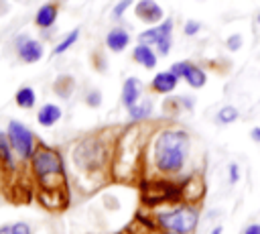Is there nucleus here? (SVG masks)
Masks as SVG:
<instances>
[{
  "mask_svg": "<svg viewBox=\"0 0 260 234\" xmlns=\"http://www.w3.org/2000/svg\"><path fill=\"white\" fill-rule=\"evenodd\" d=\"M28 169L39 201L51 212L65 210L69 203V181L61 153L55 147L39 142L32 157L28 159Z\"/></svg>",
  "mask_w": 260,
  "mask_h": 234,
  "instance_id": "f257e3e1",
  "label": "nucleus"
},
{
  "mask_svg": "<svg viewBox=\"0 0 260 234\" xmlns=\"http://www.w3.org/2000/svg\"><path fill=\"white\" fill-rule=\"evenodd\" d=\"M189 151H191L189 132L177 126H167L152 136L148 149V161L160 177L173 179L183 173L189 159Z\"/></svg>",
  "mask_w": 260,
  "mask_h": 234,
  "instance_id": "f03ea898",
  "label": "nucleus"
},
{
  "mask_svg": "<svg viewBox=\"0 0 260 234\" xmlns=\"http://www.w3.org/2000/svg\"><path fill=\"white\" fill-rule=\"evenodd\" d=\"M71 159L81 173L98 175L104 173L108 163L112 161V151L104 138H100L98 134H87L81 140H77V144L71 149Z\"/></svg>",
  "mask_w": 260,
  "mask_h": 234,
  "instance_id": "7ed1b4c3",
  "label": "nucleus"
},
{
  "mask_svg": "<svg viewBox=\"0 0 260 234\" xmlns=\"http://www.w3.org/2000/svg\"><path fill=\"white\" fill-rule=\"evenodd\" d=\"M199 203H177L169 210H160L152 214V222L158 230L169 234H193L199 226Z\"/></svg>",
  "mask_w": 260,
  "mask_h": 234,
  "instance_id": "20e7f679",
  "label": "nucleus"
},
{
  "mask_svg": "<svg viewBox=\"0 0 260 234\" xmlns=\"http://www.w3.org/2000/svg\"><path fill=\"white\" fill-rule=\"evenodd\" d=\"M140 197H142L144 208H158L162 203H177V201H181V187H179V183L171 181L169 177L142 179L140 181Z\"/></svg>",
  "mask_w": 260,
  "mask_h": 234,
  "instance_id": "39448f33",
  "label": "nucleus"
},
{
  "mask_svg": "<svg viewBox=\"0 0 260 234\" xmlns=\"http://www.w3.org/2000/svg\"><path fill=\"white\" fill-rule=\"evenodd\" d=\"M6 136H8V140H10V144H12V149H14V153H16V157H18V161H22V163H28V159L32 157V153H35V149H37V136H35V132L26 126V124H22L20 120H8V124H6Z\"/></svg>",
  "mask_w": 260,
  "mask_h": 234,
  "instance_id": "423d86ee",
  "label": "nucleus"
},
{
  "mask_svg": "<svg viewBox=\"0 0 260 234\" xmlns=\"http://www.w3.org/2000/svg\"><path fill=\"white\" fill-rule=\"evenodd\" d=\"M138 43L150 45L156 49L158 55H169L173 47V18H162L158 24H152L150 28L142 31L138 35Z\"/></svg>",
  "mask_w": 260,
  "mask_h": 234,
  "instance_id": "0eeeda50",
  "label": "nucleus"
},
{
  "mask_svg": "<svg viewBox=\"0 0 260 234\" xmlns=\"http://www.w3.org/2000/svg\"><path fill=\"white\" fill-rule=\"evenodd\" d=\"M14 51H16V57L22 61V63H37L43 59V43L28 37V35H18L14 39Z\"/></svg>",
  "mask_w": 260,
  "mask_h": 234,
  "instance_id": "6e6552de",
  "label": "nucleus"
},
{
  "mask_svg": "<svg viewBox=\"0 0 260 234\" xmlns=\"http://www.w3.org/2000/svg\"><path fill=\"white\" fill-rule=\"evenodd\" d=\"M171 71L175 75L183 77L187 81V85L193 87V90H199L207 83V73L199 65H195L193 61H177V63L171 65Z\"/></svg>",
  "mask_w": 260,
  "mask_h": 234,
  "instance_id": "1a4fd4ad",
  "label": "nucleus"
},
{
  "mask_svg": "<svg viewBox=\"0 0 260 234\" xmlns=\"http://www.w3.org/2000/svg\"><path fill=\"white\" fill-rule=\"evenodd\" d=\"M181 199L183 201H189V203H199L205 195V183H203V177L201 175H189L185 177L181 183Z\"/></svg>",
  "mask_w": 260,
  "mask_h": 234,
  "instance_id": "9d476101",
  "label": "nucleus"
},
{
  "mask_svg": "<svg viewBox=\"0 0 260 234\" xmlns=\"http://www.w3.org/2000/svg\"><path fill=\"white\" fill-rule=\"evenodd\" d=\"M134 14L138 20L146 22V24H158L162 18H165V12L162 8L154 2V0H138L136 6H134Z\"/></svg>",
  "mask_w": 260,
  "mask_h": 234,
  "instance_id": "9b49d317",
  "label": "nucleus"
},
{
  "mask_svg": "<svg viewBox=\"0 0 260 234\" xmlns=\"http://www.w3.org/2000/svg\"><path fill=\"white\" fill-rule=\"evenodd\" d=\"M16 161H18V157H16V153H14L8 136H6V130L4 132L0 130V171L4 175L16 173V165H18Z\"/></svg>",
  "mask_w": 260,
  "mask_h": 234,
  "instance_id": "f8f14e48",
  "label": "nucleus"
},
{
  "mask_svg": "<svg viewBox=\"0 0 260 234\" xmlns=\"http://www.w3.org/2000/svg\"><path fill=\"white\" fill-rule=\"evenodd\" d=\"M57 16H59V2L57 0H49L35 12V24L41 31H49L57 22Z\"/></svg>",
  "mask_w": 260,
  "mask_h": 234,
  "instance_id": "ddd939ff",
  "label": "nucleus"
},
{
  "mask_svg": "<svg viewBox=\"0 0 260 234\" xmlns=\"http://www.w3.org/2000/svg\"><path fill=\"white\" fill-rule=\"evenodd\" d=\"M179 79H181V77L175 75L171 69H167V71H158V73H154V77L150 79V90H152L154 94H162V96H167V94H171V92L177 90Z\"/></svg>",
  "mask_w": 260,
  "mask_h": 234,
  "instance_id": "4468645a",
  "label": "nucleus"
},
{
  "mask_svg": "<svg viewBox=\"0 0 260 234\" xmlns=\"http://www.w3.org/2000/svg\"><path fill=\"white\" fill-rule=\"evenodd\" d=\"M130 33L126 31V28H122V26H114V28H110L108 31V35H106V47L112 51V53H122V51H126L128 49V45H130Z\"/></svg>",
  "mask_w": 260,
  "mask_h": 234,
  "instance_id": "2eb2a0df",
  "label": "nucleus"
},
{
  "mask_svg": "<svg viewBox=\"0 0 260 234\" xmlns=\"http://www.w3.org/2000/svg\"><path fill=\"white\" fill-rule=\"evenodd\" d=\"M63 116V110L59 104H53V102H47L43 104L39 110H37V122L43 126V128H51L55 126Z\"/></svg>",
  "mask_w": 260,
  "mask_h": 234,
  "instance_id": "dca6fc26",
  "label": "nucleus"
},
{
  "mask_svg": "<svg viewBox=\"0 0 260 234\" xmlns=\"http://www.w3.org/2000/svg\"><path fill=\"white\" fill-rule=\"evenodd\" d=\"M142 96V81L138 77H126L124 83H122V104L126 108L134 106Z\"/></svg>",
  "mask_w": 260,
  "mask_h": 234,
  "instance_id": "f3484780",
  "label": "nucleus"
},
{
  "mask_svg": "<svg viewBox=\"0 0 260 234\" xmlns=\"http://www.w3.org/2000/svg\"><path fill=\"white\" fill-rule=\"evenodd\" d=\"M132 59L142 65L144 69H154L156 63H158V57L154 53V49L150 45H144V43H138L134 49H132Z\"/></svg>",
  "mask_w": 260,
  "mask_h": 234,
  "instance_id": "a211bd4d",
  "label": "nucleus"
},
{
  "mask_svg": "<svg viewBox=\"0 0 260 234\" xmlns=\"http://www.w3.org/2000/svg\"><path fill=\"white\" fill-rule=\"evenodd\" d=\"M128 110V118H130V122H144V120H148L150 116H152V102L146 98V100H138L134 106H130V108H126Z\"/></svg>",
  "mask_w": 260,
  "mask_h": 234,
  "instance_id": "6ab92c4d",
  "label": "nucleus"
},
{
  "mask_svg": "<svg viewBox=\"0 0 260 234\" xmlns=\"http://www.w3.org/2000/svg\"><path fill=\"white\" fill-rule=\"evenodd\" d=\"M14 104H16L18 108H22V110L35 108V104H37V94H35V90H32L30 85H20V87L16 90V94H14Z\"/></svg>",
  "mask_w": 260,
  "mask_h": 234,
  "instance_id": "aec40b11",
  "label": "nucleus"
},
{
  "mask_svg": "<svg viewBox=\"0 0 260 234\" xmlns=\"http://www.w3.org/2000/svg\"><path fill=\"white\" fill-rule=\"evenodd\" d=\"M77 39H79V28H73V31H69L55 47H53V51H51V55H63L65 51H69L71 49V45H75L77 43Z\"/></svg>",
  "mask_w": 260,
  "mask_h": 234,
  "instance_id": "412c9836",
  "label": "nucleus"
},
{
  "mask_svg": "<svg viewBox=\"0 0 260 234\" xmlns=\"http://www.w3.org/2000/svg\"><path fill=\"white\" fill-rule=\"evenodd\" d=\"M73 85H75V81H73V77H71V75H61V77H57V79H55L53 90H55V94H59L61 98H69V94H71Z\"/></svg>",
  "mask_w": 260,
  "mask_h": 234,
  "instance_id": "4be33fe9",
  "label": "nucleus"
},
{
  "mask_svg": "<svg viewBox=\"0 0 260 234\" xmlns=\"http://www.w3.org/2000/svg\"><path fill=\"white\" fill-rule=\"evenodd\" d=\"M240 118V110L236 108V106H223V108H219L217 110V114H215V120L219 122V124H232V122H236Z\"/></svg>",
  "mask_w": 260,
  "mask_h": 234,
  "instance_id": "5701e85b",
  "label": "nucleus"
},
{
  "mask_svg": "<svg viewBox=\"0 0 260 234\" xmlns=\"http://www.w3.org/2000/svg\"><path fill=\"white\" fill-rule=\"evenodd\" d=\"M0 234H32V228H30V224L20 220V222H12V224H2Z\"/></svg>",
  "mask_w": 260,
  "mask_h": 234,
  "instance_id": "b1692460",
  "label": "nucleus"
},
{
  "mask_svg": "<svg viewBox=\"0 0 260 234\" xmlns=\"http://www.w3.org/2000/svg\"><path fill=\"white\" fill-rule=\"evenodd\" d=\"M242 45H244V39H242V35H240V33L230 35V37L225 39V47H228V51H240V49H242Z\"/></svg>",
  "mask_w": 260,
  "mask_h": 234,
  "instance_id": "393cba45",
  "label": "nucleus"
},
{
  "mask_svg": "<svg viewBox=\"0 0 260 234\" xmlns=\"http://www.w3.org/2000/svg\"><path fill=\"white\" fill-rule=\"evenodd\" d=\"M85 104L91 106V108H98V106L102 104V94H100V90H89L87 96H85Z\"/></svg>",
  "mask_w": 260,
  "mask_h": 234,
  "instance_id": "a878e982",
  "label": "nucleus"
},
{
  "mask_svg": "<svg viewBox=\"0 0 260 234\" xmlns=\"http://www.w3.org/2000/svg\"><path fill=\"white\" fill-rule=\"evenodd\" d=\"M132 2H134V0H120V2L114 6V10H112V18H116V20L122 18V14L128 10V6H130Z\"/></svg>",
  "mask_w": 260,
  "mask_h": 234,
  "instance_id": "bb28decb",
  "label": "nucleus"
},
{
  "mask_svg": "<svg viewBox=\"0 0 260 234\" xmlns=\"http://www.w3.org/2000/svg\"><path fill=\"white\" fill-rule=\"evenodd\" d=\"M199 31H201V22H199V20H187L185 26H183V33H185L187 37H195Z\"/></svg>",
  "mask_w": 260,
  "mask_h": 234,
  "instance_id": "cd10ccee",
  "label": "nucleus"
},
{
  "mask_svg": "<svg viewBox=\"0 0 260 234\" xmlns=\"http://www.w3.org/2000/svg\"><path fill=\"white\" fill-rule=\"evenodd\" d=\"M228 179H230V183H238L240 181V167L236 163H230V167H228Z\"/></svg>",
  "mask_w": 260,
  "mask_h": 234,
  "instance_id": "c85d7f7f",
  "label": "nucleus"
},
{
  "mask_svg": "<svg viewBox=\"0 0 260 234\" xmlns=\"http://www.w3.org/2000/svg\"><path fill=\"white\" fill-rule=\"evenodd\" d=\"M242 234H260V224H248L242 230Z\"/></svg>",
  "mask_w": 260,
  "mask_h": 234,
  "instance_id": "c756f323",
  "label": "nucleus"
},
{
  "mask_svg": "<svg viewBox=\"0 0 260 234\" xmlns=\"http://www.w3.org/2000/svg\"><path fill=\"white\" fill-rule=\"evenodd\" d=\"M250 136H252L254 142H260V126H254V128L250 130Z\"/></svg>",
  "mask_w": 260,
  "mask_h": 234,
  "instance_id": "7c9ffc66",
  "label": "nucleus"
},
{
  "mask_svg": "<svg viewBox=\"0 0 260 234\" xmlns=\"http://www.w3.org/2000/svg\"><path fill=\"white\" fill-rule=\"evenodd\" d=\"M211 234H223V226L219 224V226H215L213 230H211Z\"/></svg>",
  "mask_w": 260,
  "mask_h": 234,
  "instance_id": "2f4dec72",
  "label": "nucleus"
},
{
  "mask_svg": "<svg viewBox=\"0 0 260 234\" xmlns=\"http://www.w3.org/2000/svg\"><path fill=\"white\" fill-rule=\"evenodd\" d=\"M154 234H169V232H162V230H158V228H156V230H154Z\"/></svg>",
  "mask_w": 260,
  "mask_h": 234,
  "instance_id": "473e14b6",
  "label": "nucleus"
},
{
  "mask_svg": "<svg viewBox=\"0 0 260 234\" xmlns=\"http://www.w3.org/2000/svg\"><path fill=\"white\" fill-rule=\"evenodd\" d=\"M258 22H260V14H258Z\"/></svg>",
  "mask_w": 260,
  "mask_h": 234,
  "instance_id": "72a5a7b5",
  "label": "nucleus"
},
{
  "mask_svg": "<svg viewBox=\"0 0 260 234\" xmlns=\"http://www.w3.org/2000/svg\"><path fill=\"white\" fill-rule=\"evenodd\" d=\"M0 6H2V0H0Z\"/></svg>",
  "mask_w": 260,
  "mask_h": 234,
  "instance_id": "f704fd0d",
  "label": "nucleus"
}]
</instances>
